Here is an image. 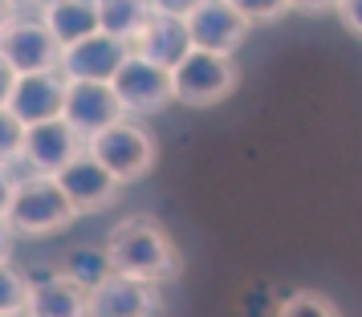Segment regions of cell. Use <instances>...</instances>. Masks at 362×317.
<instances>
[{
	"label": "cell",
	"instance_id": "cell-15",
	"mask_svg": "<svg viewBox=\"0 0 362 317\" xmlns=\"http://www.w3.org/2000/svg\"><path fill=\"white\" fill-rule=\"evenodd\" d=\"M192 49H196V45H192V33H187V25H183L180 17H155L147 25V33L134 41V53H139L143 61H151V66L167 69V73L180 66Z\"/></svg>",
	"mask_w": 362,
	"mask_h": 317
},
{
	"label": "cell",
	"instance_id": "cell-4",
	"mask_svg": "<svg viewBox=\"0 0 362 317\" xmlns=\"http://www.w3.org/2000/svg\"><path fill=\"white\" fill-rule=\"evenodd\" d=\"M86 150L115 175L118 184H134L155 167V134L147 126H139L134 118H122L110 131H102L98 138H90Z\"/></svg>",
	"mask_w": 362,
	"mask_h": 317
},
{
	"label": "cell",
	"instance_id": "cell-17",
	"mask_svg": "<svg viewBox=\"0 0 362 317\" xmlns=\"http://www.w3.org/2000/svg\"><path fill=\"white\" fill-rule=\"evenodd\" d=\"M98 17H102V33L134 49V41L147 33V25L155 20V13H151V4H143V0H106V4H98Z\"/></svg>",
	"mask_w": 362,
	"mask_h": 317
},
{
	"label": "cell",
	"instance_id": "cell-12",
	"mask_svg": "<svg viewBox=\"0 0 362 317\" xmlns=\"http://www.w3.org/2000/svg\"><path fill=\"white\" fill-rule=\"evenodd\" d=\"M131 53H134L131 45L98 33V37H90V41H82V45H74V49L62 53V78L66 82H106L110 85Z\"/></svg>",
	"mask_w": 362,
	"mask_h": 317
},
{
	"label": "cell",
	"instance_id": "cell-2",
	"mask_svg": "<svg viewBox=\"0 0 362 317\" xmlns=\"http://www.w3.org/2000/svg\"><path fill=\"white\" fill-rule=\"evenodd\" d=\"M69 220H78L69 196L53 175H25L17 179V196L8 208V228L17 236H49L62 232Z\"/></svg>",
	"mask_w": 362,
	"mask_h": 317
},
{
	"label": "cell",
	"instance_id": "cell-13",
	"mask_svg": "<svg viewBox=\"0 0 362 317\" xmlns=\"http://www.w3.org/2000/svg\"><path fill=\"white\" fill-rule=\"evenodd\" d=\"M78 150H82V138L69 131L62 118L57 122H41V126H25L21 159L33 167V175H57Z\"/></svg>",
	"mask_w": 362,
	"mask_h": 317
},
{
	"label": "cell",
	"instance_id": "cell-3",
	"mask_svg": "<svg viewBox=\"0 0 362 317\" xmlns=\"http://www.w3.org/2000/svg\"><path fill=\"white\" fill-rule=\"evenodd\" d=\"M236 85H240V69H236V61H232V57H216V53L192 49L180 66L171 69L175 102L192 106V110H204V106H216V102L232 98Z\"/></svg>",
	"mask_w": 362,
	"mask_h": 317
},
{
	"label": "cell",
	"instance_id": "cell-24",
	"mask_svg": "<svg viewBox=\"0 0 362 317\" xmlns=\"http://www.w3.org/2000/svg\"><path fill=\"white\" fill-rule=\"evenodd\" d=\"M13 196H17V179L8 175V167H0V220H8V208H13Z\"/></svg>",
	"mask_w": 362,
	"mask_h": 317
},
{
	"label": "cell",
	"instance_id": "cell-23",
	"mask_svg": "<svg viewBox=\"0 0 362 317\" xmlns=\"http://www.w3.org/2000/svg\"><path fill=\"white\" fill-rule=\"evenodd\" d=\"M334 13L354 37H362V0H346V4H334Z\"/></svg>",
	"mask_w": 362,
	"mask_h": 317
},
{
	"label": "cell",
	"instance_id": "cell-28",
	"mask_svg": "<svg viewBox=\"0 0 362 317\" xmlns=\"http://www.w3.org/2000/svg\"><path fill=\"white\" fill-rule=\"evenodd\" d=\"M0 317H25V313H0Z\"/></svg>",
	"mask_w": 362,
	"mask_h": 317
},
{
	"label": "cell",
	"instance_id": "cell-22",
	"mask_svg": "<svg viewBox=\"0 0 362 317\" xmlns=\"http://www.w3.org/2000/svg\"><path fill=\"white\" fill-rule=\"evenodd\" d=\"M236 8H240V17L248 25H264V20H277L285 13H293V4H281V0H264V4H252V0H236Z\"/></svg>",
	"mask_w": 362,
	"mask_h": 317
},
{
	"label": "cell",
	"instance_id": "cell-10",
	"mask_svg": "<svg viewBox=\"0 0 362 317\" xmlns=\"http://www.w3.org/2000/svg\"><path fill=\"white\" fill-rule=\"evenodd\" d=\"M159 313H163V293L151 281L110 273L102 285L90 289V317H159Z\"/></svg>",
	"mask_w": 362,
	"mask_h": 317
},
{
	"label": "cell",
	"instance_id": "cell-8",
	"mask_svg": "<svg viewBox=\"0 0 362 317\" xmlns=\"http://www.w3.org/2000/svg\"><path fill=\"white\" fill-rule=\"evenodd\" d=\"M115 94L118 102H122V110H127V118L134 114H159L167 102H175V90H171V73L159 66H151V61H143L139 53H131L127 61H122V69L115 73Z\"/></svg>",
	"mask_w": 362,
	"mask_h": 317
},
{
	"label": "cell",
	"instance_id": "cell-16",
	"mask_svg": "<svg viewBox=\"0 0 362 317\" xmlns=\"http://www.w3.org/2000/svg\"><path fill=\"white\" fill-rule=\"evenodd\" d=\"M25 317H90V289L74 285L69 277H53L49 285H33Z\"/></svg>",
	"mask_w": 362,
	"mask_h": 317
},
{
	"label": "cell",
	"instance_id": "cell-5",
	"mask_svg": "<svg viewBox=\"0 0 362 317\" xmlns=\"http://www.w3.org/2000/svg\"><path fill=\"white\" fill-rule=\"evenodd\" d=\"M187 33H192V45L199 53H216V57H232V53L245 45L248 37V25L236 8V0H204V4H192L187 13Z\"/></svg>",
	"mask_w": 362,
	"mask_h": 317
},
{
	"label": "cell",
	"instance_id": "cell-27",
	"mask_svg": "<svg viewBox=\"0 0 362 317\" xmlns=\"http://www.w3.org/2000/svg\"><path fill=\"white\" fill-rule=\"evenodd\" d=\"M17 20V4H0V37H4V29Z\"/></svg>",
	"mask_w": 362,
	"mask_h": 317
},
{
	"label": "cell",
	"instance_id": "cell-9",
	"mask_svg": "<svg viewBox=\"0 0 362 317\" xmlns=\"http://www.w3.org/2000/svg\"><path fill=\"white\" fill-rule=\"evenodd\" d=\"M53 179L62 184V191L69 196V203H74L78 216H82V212H102V208H110V203L118 200V191H122V184L102 167L90 150H78Z\"/></svg>",
	"mask_w": 362,
	"mask_h": 317
},
{
	"label": "cell",
	"instance_id": "cell-18",
	"mask_svg": "<svg viewBox=\"0 0 362 317\" xmlns=\"http://www.w3.org/2000/svg\"><path fill=\"white\" fill-rule=\"evenodd\" d=\"M62 277H69L82 289H94L110 277V261H106V249H74L62 261Z\"/></svg>",
	"mask_w": 362,
	"mask_h": 317
},
{
	"label": "cell",
	"instance_id": "cell-26",
	"mask_svg": "<svg viewBox=\"0 0 362 317\" xmlns=\"http://www.w3.org/2000/svg\"><path fill=\"white\" fill-rule=\"evenodd\" d=\"M13 228H8V220H0V265H8V252H13Z\"/></svg>",
	"mask_w": 362,
	"mask_h": 317
},
{
	"label": "cell",
	"instance_id": "cell-14",
	"mask_svg": "<svg viewBox=\"0 0 362 317\" xmlns=\"http://www.w3.org/2000/svg\"><path fill=\"white\" fill-rule=\"evenodd\" d=\"M41 20H45V29L53 33V41L62 45V53L102 33L98 4H86V0H57V4H41Z\"/></svg>",
	"mask_w": 362,
	"mask_h": 317
},
{
	"label": "cell",
	"instance_id": "cell-7",
	"mask_svg": "<svg viewBox=\"0 0 362 317\" xmlns=\"http://www.w3.org/2000/svg\"><path fill=\"white\" fill-rule=\"evenodd\" d=\"M0 57L13 66L17 78L29 73H57L62 69V45L53 41L45 20H13L0 37Z\"/></svg>",
	"mask_w": 362,
	"mask_h": 317
},
{
	"label": "cell",
	"instance_id": "cell-11",
	"mask_svg": "<svg viewBox=\"0 0 362 317\" xmlns=\"http://www.w3.org/2000/svg\"><path fill=\"white\" fill-rule=\"evenodd\" d=\"M66 90L69 82L57 73H29V78H17L13 85V98H8V114L17 118L21 126H41V122H57L62 110H66Z\"/></svg>",
	"mask_w": 362,
	"mask_h": 317
},
{
	"label": "cell",
	"instance_id": "cell-21",
	"mask_svg": "<svg viewBox=\"0 0 362 317\" xmlns=\"http://www.w3.org/2000/svg\"><path fill=\"white\" fill-rule=\"evenodd\" d=\"M21 150H25V126L8 110H0V167L21 159Z\"/></svg>",
	"mask_w": 362,
	"mask_h": 317
},
{
	"label": "cell",
	"instance_id": "cell-6",
	"mask_svg": "<svg viewBox=\"0 0 362 317\" xmlns=\"http://www.w3.org/2000/svg\"><path fill=\"white\" fill-rule=\"evenodd\" d=\"M122 118H127V110H122V102H118L115 85H106V82H69L62 122H66L78 138L90 143V138H98L102 131H110L115 122H122Z\"/></svg>",
	"mask_w": 362,
	"mask_h": 317
},
{
	"label": "cell",
	"instance_id": "cell-1",
	"mask_svg": "<svg viewBox=\"0 0 362 317\" xmlns=\"http://www.w3.org/2000/svg\"><path fill=\"white\" fill-rule=\"evenodd\" d=\"M106 261L110 273L134 277V281L167 285L183 273V256L175 240L155 224L151 216H131L106 236Z\"/></svg>",
	"mask_w": 362,
	"mask_h": 317
},
{
	"label": "cell",
	"instance_id": "cell-25",
	"mask_svg": "<svg viewBox=\"0 0 362 317\" xmlns=\"http://www.w3.org/2000/svg\"><path fill=\"white\" fill-rule=\"evenodd\" d=\"M13 85H17V73H13V66L0 57V110L8 106V98H13Z\"/></svg>",
	"mask_w": 362,
	"mask_h": 317
},
{
	"label": "cell",
	"instance_id": "cell-20",
	"mask_svg": "<svg viewBox=\"0 0 362 317\" xmlns=\"http://www.w3.org/2000/svg\"><path fill=\"white\" fill-rule=\"evenodd\" d=\"M29 305V281L13 265H0V313H25Z\"/></svg>",
	"mask_w": 362,
	"mask_h": 317
},
{
	"label": "cell",
	"instance_id": "cell-19",
	"mask_svg": "<svg viewBox=\"0 0 362 317\" xmlns=\"http://www.w3.org/2000/svg\"><path fill=\"white\" fill-rule=\"evenodd\" d=\"M277 317H342V309L329 297L313 293V289H297V293H289V297L281 301Z\"/></svg>",
	"mask_w": 362,
	"mask_h": 317
}]
</instances>
